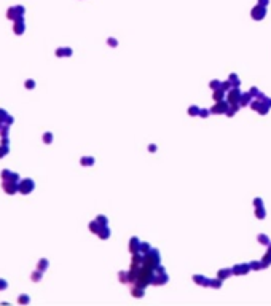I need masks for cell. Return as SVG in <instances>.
I'll use <instances>...</instances> for the list:
<instances>
[{
  "label": "cell",
  "instance_id": "5bb4252c",
  "mask_svg": "<svg viewBox=\"0 0 271 306\" xmlns=\"http://www.w3.org/2000/svg\"><path fill=\"white\" fill-rule=\"evenodd\" d=\"M24 86H26V89H34V88H35V81L29 78V80H26Z\"/></svg>",
  "mask_w": 271,
  "mask_h": 306
},
{
  "label": "cell",
  "instance_id": "277c9868",
  "mask_svg": "<svg viewBox=\"0 0 271 306\" xmlns=\"http://www.w3.org/2000/svg\"><path fill=\"white\" fill-rule=\"evenodd\" d=\"M13 32L16 35H22L26 32V22H24V18H19L15 21V26H13Z\"/></svg>",
  "mask_w": 271,
  "mask_h": 306
},
{
  "label": "cell",
  "instance_id": "4fadbf2b",
  "mask_svg": "<svg viewBox=\"0 0 271 306\" xmlns=\"http://www.w3.org/2000/svg\"><path fill=\"white\" fill-rule=\"evenodd\" d=\"M43 142H45V144H51L53 142V134L51 132H45V134H43Z\"/></svg>",
  "mask_w": 271,
  "mask_h": 306
},
{
  "label": "cell",
  "instance_id": "30bf717a",
  "mask_svg": "<svg viewBox=\"0 0 271 306\" xmlns=\"http://www.w3.org/2000/svg\"><path fill=\"white\" fill-rule=\"evenodd\" d=\"M10 153V147L8 145H0V158H5Z\"/></svg>",
  "mask_w": 271,
  "mask_h": 306
},
{
  "label": "cell",
  "instance_id": "e0dca14e",
  "mask_svg": "<svg viewBox=\"0 0 271 306\" xmlns=\"http://www.w3.org/2000/svg\"><path fill=\"white\" fill-rule=\"evenodd\" d=\"M6 287H8V282L5 279H0V290H5Z\"/></svg>",
  "mask_w": 271,
  "mask_h": 306
},
{
  "label": "cell",
  "instance_id": "7c38bea8",
  "mask_svg": "<svg viewBox=\"0 0 271 306\" xmlns=\"http://www.w3.org/2000/svg\"><path fill=\"white\" fill-rule=\"evenodd\" d=\"M10 113L6 110H3V108H0V121H3V123H6V120H8Z\"/></svg>",
  "mask_w": 271,
  "mask_h": 306
},
{
  "label": "cell",
  "instance_id": "5b68a950",
  "mask_svg": "<svg viewBox=\"0 0 271 306\" xmlns=\"http://www.w3.org/2000/svg\"><path fill=\"white\" fill-rule=\"evenodd\" d=\"M0 175H2L3 180H18V182H19V174H18V172L10 171V169H3Z\"/></svg>",
  "mask_w": 271,
  "mask_h": 306
},
{
  "label": "cell",
  "instance_id": "9a60e30c",
  "mask_svg": "<svg viewBox=\"0 0 271 306\" xmlns=\"http://www.w3.org/2000/svg\"><path fill=\"white\" fill-rule=\"evenodd\" d=\"M93 161H94V159L93 158H88V156H86V158H81V164H83V166H91V164H93Z\"/></svg>",
  "mask_w": 271,
  "mask_h": 306
},
{
  "label": "cell",
  "instance_id": "3957f363",
  "mask_svg": "<svg viewBox=\"0 0 271 306\" xmlns=\"http://www.w3.org/2000/svg\"><path fill=\"white\" fill-rule=\"evenodd\" d=\"M34 188H35V183L32 179H22L19 182V193L21 195H29L34 191Z\"/></svg>",
  "mask_w": 271,
  "mask_h": 306
},
{
  "label": "cell",
  "instance_id": "8fae6325",
  "mask_svg": "<svg viewBox=\"0 0 271 306\" xmlns=\"http://www.w3.org/2000/svg\"><path fill=\"white\" fill-rule=\"evenodd\" d=\"M8 132H10V124H3L2 128H0V137H5V136H8Z\"/></svg>",
  "mask_w": 271,
  "mask_h": 306
},
{
  "label": "cell",
  "instance_id": "7a4b0ae2",
  "mask_svg": "<svg viewBox=\"0 0 271 306\" xmlns=\"http://www.w3.org/2000/svg\"><path fill=\"white\" fill-rule=\"evenodd\" d=\"M2 188L6 195H15V193H19V182L18 180H3Z\"/></svg>",
  "mask_w": 271,
  "mask_h": 306
},
{
  "label": "cell",
  "instance_id": "6da1fadb",
  "mask_svg": "<svg viewBox=\"0 0 271 306\" xmlns=\"http://www.w3.org/2000/svg\"><path fill=\"white\" fill-rule=\"evenodd\" d=\"M24 11H26V8L22 5L10 6V8L6 10V18L16 21V19H19V18H22V16H24Z\"/></svg>",
  "mask_w": 271,
  "mask_h": 306
},
{
  "label": "cell",
  "instance_id": "8992f818",
  "mask_svg": "<svg viewBox=\"0 0 271 306\" xmlns=\"http://www.w3.org/2000/svg\"><path fill=\"white\" fill-rule=\"evenodd\" d=\"M48 260L46 258H40L38 260V263H37V270H40V271H46V268H48Z\"/></svg>",
  "mask_w": 271,
  "mask_h": 306
},
{
  "label": "cell",
  "instance_id": "ba28073f",
  "mask_svg": "<svg viewBox=\"0 0 271 306\" xmlns=\"http://www.w3.org/2000/svg\"><path fill=\"white\" fill-rule=\"evenodd\" d=\"M42 274H43V271H40V270H35L32 274H30V279H32L34 282H38L40 279H42Z\"/></svg>",
  "mask_w": 271,
  "mask_h": 306
},
{
  "label": "cell",
  "instance_id": "52a82bcc",
  "mask_svg": "<svg viewBox=\"0 0 271 306\" xmlns=\"http://www.w3.org/2000/svg\"><path fill=\"white\" fill-rule=\"evenodd\" d=\"M72 54V50L70 48H57L56 50V56L61 57V56H70Z\"/></svg>",
  "mask_w": 271,
  "mask_h": 306
},
{
  "label": "cell",
  "instance_id": "2e32d148",
  "mask_svg": "<svg viewBox=\"0 0 271 306\" xmlns=\"http://www.w3.org/2000/svg\"><path fill=\"white\" fill-rule=\"evenodd\" d=\"M0 140H2V145H8V147H10V137H8V136L0 137Z\"/></svg>",
  "mask_w": 271,
  "mask_h": 306
},
{
  "label": "cell",
  "instance_id": "9c48e42d",
  "mask_svg": "<svg viewBox=\"0 0 271 306\" xmlns=\"http://www.w3.org/2000/svg\"><path fill=\"white\" fill-rule=\"evenodd\" d=\"M29 301H30V298H29V295H26V293H21L18 297V303L19 305H29Z\"/></svg>",
  "mask_w": 271,
  "mask_h": 306
}]
</instances>
